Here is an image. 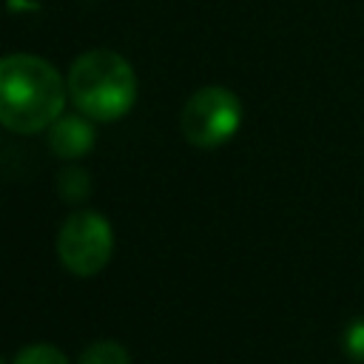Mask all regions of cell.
<instances>
[{
    "mask_svg": "<svg viewBox=\"0 0 364 364\" xmlns=\"http://www.w3.org/2000/svg\"><path fill=\"white\" fill-rule=\"evenodd\" d=\"M341 350L350 361L364 364V316H355L353 321H347L341 333Z\"/></svg>",
    "mask_w": 364,
    "mask_h": 364,
    "instance_id": "obj_7",
    "label": "cell"
},
{
    "mask_svg": "<svg viewBox=\"0 0 364 364\" xmlns=\"http://www.w3.org/2000/svg\"><path fill=\"white\" fill-rule=\"evenodd\" d=\"M88 191H91V182H88V173L82 168H65L60 173V193H63V199L80 202V199L88 196Z\"/></svg>",
    "mask_w": 364,
    "mask_h": 364,
    "instance_id": "obj_8",
    "label": "cell"
},
{
    "mask_svg": "<svg viewBox=\"0 0 364 364\" xmlns=\"http://www.w3.org/2000/svg\"><path fill=\"white\" fill-rule=\"evenodd\" d=\"M68 97L77 111L94 122L125 117L136 102V74L131 63L111 48H91L68 68Z\"/></svg>",
    "mask_w": 364,
    "mask_h": 364,
    "instance_id": "obj_2",
    "label": "cell"
},
{
    "mask_svg": "<svg viewBox=\"0 0 364 364\" xmlns=\"http://www.w3.org/2000/svg\"><path fill=\"white\" fill-rule=\"evenodd\" d=\"M80 364H131L128 350L117 341H97L91 347H85V353L80 355Z\"/></svg>",
    "mask_w": 364,
    "mask_h": 364,
    "instance_id": "obj_6",
    "label": "cell"
},
{
    "mask_svg": "<svg viewBox=\"0 0 364 364\" xmlns=\"http://www.w3.org/2000/svg\"><path fill=\"white\" fill-rule=\"evenodd\" d=\"M14 364H68V358L54 344H31L17 353Z\"/></svg>",
    "mask_w": 364,
    "mask_h": 364,
    "instance_id": "obj_9",
    "label": "cell"
},
{
    "mask_svg": "<svg viewBox=\"0 0 364 364\" xmlns=\"http://www.w3.org/2000/svg\"><path fill=\"white\" fill-rule=\"evenodd\" d=\"M68 82L37 54H9L0 60V122L14 134L51 128L65 108Z\"/></svg>",
    "mask_w": 364,
    "mask_h": 364,
    "instance_id": "obj_1",
    "label": "cell"
},
{
    "mask_svg": "<svg viewBox=\"0 0 364 364\" xmlns=\"http://www.w3.org/2000/svg\"><path fill=\"white\" fill-rule=\"evenodd\" d=\"M114 253V230L97 210L71 213L57 233V256L74 276H97Z\"/></svg>",
    "mask_w": 364,
    "mask_h": 364,
    "instance_id": "obj_4",
    "label": "cell"
},
{
    "mask_svg": "<svg viewBox=\"0 0 364 364\" xmlns=\"http://www.w3.org/2000/svg\"><path fill=\"white\" fill-rule=\"evenodd\" d=\"M0 364H3V361H0Z\"/></svg>",
    "mask_w": 364,
    "mask_h": 364,
    "instance_id": "obj_10",
    "label": "cell"
},
{
    "mask_svg": "<svg viewBox=\"0 0 364 364\" xmlns=\"http://www.w3.org/2000/svg\"><path fill=\"white\" fill-rule=\"evenodd\" d=\"M242 125V102L225 85H205L188 97L179 114L182 136L196 148L225 145Z\"/></svg>",
    "mask_w": 364,
    "mask_h": 364,
    "instance_id": "obj_3",
    "label": "cell"
},
{
    "mask_svg": "<svg viewBox=\"0 0 364 364\" xmlns=\"http://www.w3.org/2000/svg\"><path fill=\"white\" fill-rule=\"evenodd\" d=\"M48 148L60 159H77L94 148V128L88 125V119H82L77 114L60 117L48 128Z\"/></svg>",
    "mask_w": 364,
    "mask_h": 364,
    "instance_id": "obj_5",
    "label": "cell"
}]
</instances>
